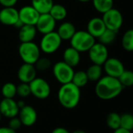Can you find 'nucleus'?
I'll use <instances>...</instances> for the list:
<instances>
[{"instance_id": "f257e3e1", "label": "nucleus", "mask_w": 133, "mask_h": 133, "mask_svg": "<svg viewBox=\"0 0 133 133\" xmlns=\"http://www.w3.org/2000/svg\"><path fill=\"white\" fill-rule=\"evenodd\" d=\"M123 88L118 78L105 76L96 82L95 93L98 98L103 101H110L118 97Z\"/></svg>"}, {"instance_id": "f03ea898", "label": "nucleus", "mask_w": 133, "mask_h": 133, "mask_svg": "<svg viewBox=\"0 0 133 133\" xmlns=\"http://www.w3.org/2000/svg\"><path fill=\"white\" fill-rule=\"evenodd\" d=\"M57 97L61 106L66 109H73L76 108L80 102V88L71 82L62 84L59 89Z\"/></svg>"}, {"instance_id": "7ed1b4c3", "label": "nucleus", "mask_w": 133, "mask_h": 133, "mask_svg": "<svg viewBox=\"0 0 133 133\" xmlns=\"http://www.w3.org/2000/svg\"><path fill=\"white\" fill-rule=\"evenodd\" d=\"M71 46L78 51L86 52L96 43V38L93 37L87 30H76L70 40Z\"/></svg>"}, {"instance_id": "20e7f679", "label": "nucleus", "mask_w": 133, "mask_h": 133, "mask_svg": "<svg viewBox=\"0 0 133 133\" xmlns=\"http://www.w3.org/2000/svg\"><path fill=\"white\" fill-rule=\"evenodd\" d=\"M19 55L24 63L34 65L40 58L41 50L39 46L34 42H24L20 43L18 48Z\"/></svg>"}, {"instance_id": "39448f33", "label": "nucleus", "mask_w": 133, "mask_h": 133, "mask_svg": "<svg viewBox=\"0 0 133 133\" xmlns=\"http://www.w3.org/2000/svg\"><path fill=\"white\" fill-rule=\"evenodd\" d=\"M62 40L56 33V31H53L45 34H43L40 44L39 48L41 51L46 55H51L55 53L60 47Z\"/></svg>"}, {"instance_id": "423d86ee", "label": "nucleus", "mask_w": 133, "mask_h": 133, "mask_svg": "<svg viewBox=\"0 0 133 133\" xmlns=\"http://www.w3.org/2000/svg\"><path fill=\"white\" fill-rule=\"evenodd\" d=\"M74 73V68L65 63L63 61L56 62L53 66V74L56 81L60 83L65 84L71 83Z\"/></svg>"}, {"instance_id": "0eeeda50", "label": "nucleus", "mask_w": 133, "mask_h": 133, "mask_svg": "<svg viewBox=\"0 0 133 133\" xmlns=\"http://www.w3.org/2000/svg\"><path fill=\"white\" fill-rule=\"evenodd\" d=\"M31 94L39 100H45L48 98L51 94V87L49 83L40 77H36L30 83Z\"/></svg>"}, {"instance_id": "6e6552de", "label": "nucleus", "mask_w": 133, "mask_h": 133, "mask_svg": "<svg viewBox=\"0 0 133 133\" xmlns=\"http://www.w3.org/2000/svg\"><path fill=\"white\" fill-rule=\"evenodd\" d=\"M107 29L118 32L123 23V16L122 12L114 8L111 9L103 14L102 17Z\"/></svg>"}, {"instance_id": "1a4fd4ad", "label": "nucleus", "mask_w": 133, "mask_h": 133, "mask_svg": "<svg viewBox=\"0 0 133 133\" xmlns=\"http://www.w3.org/2000/svg\"><path fill=\"white\" fill-rule=\"evenodd\" d=\"M89 58L92 64L103 65L108 58V50L106 45L101 43H95L89 50Z\"/></svg>"}, {"instance_id": "9d476101", "label": "nucleus", "mask_w": 133, "mask_h": 133, "mask_svg": "<svg viewBox=\"0 0 133 133\" xmlns=\"http://www.w3.org/2000/svg\"><path fill=\"white\" fill-rule=\"evenodd\" d=\"M103 65L107 76L111 77L118 78L125 71V66L123 63L116 58H108Z\"/></svg>"}, {"instance_id": "9b49d317", "label": "nucleus", "mask_w": 133, "mask_h": 133, "mask_svg": "<svg viewBox=\"0 0 133 133\" xmlns=\"http://www.w3.org/2000/svg\"><path fill=\"white\" fill-rule=\"evenodd\" d=\"M56 21L49 13L40 14L38 19L35 24L37 31L42 34H45L55 30Z\"/></svg>"}, {"instance_id": "f8f14e48", "label": "nucleus", "mask_w": 133, "mask_h": 133, "mask_svg": "<svg viewBox=\"0 0 133 133\" xmlns=\"http://www.w3.org/2000/svg\"><path fill=\"white\" fill-rule=\"evenodd\" d=\"M19 12V19L25 25L35 26L40 14L32 5H24Z\"/></svg>"}, {"instance_id": "ddd939ff", "label": "nucleus", "mask_w": 133, "mask_h": 133, "mask_svg": "<svg viewBox=\"0 0 133 133\" xmlns=\"http://www.w3.org/2000/svg\"><path fill=\"white\" fill-rule=\"evenodd\" d=\"M18 118H20L22 125L30 127L34 125L37 122L38 114L33 107L30 105H25L20 109Z\"/></svg>"}, {"instance_id": "4468645a", "label": "nucleus", "mask_w": 133, "mask_h": 133, "mask_svg": "<svg viewBox=\"0 0 133 133\" xmlns=\"http://www.w3.org/2000/svg\"><path fill=\"white\" fill-rule=\"evenodd\" d=\"M20 108L16 101L13 99L3 98L0 101V112L2 116L7 118H12L18 116Z\"/></svg>"}, {"instance_id": "2eb2a0df", "label": "nucleus", "mask_w": 133, "mask_h": 133, "mask_svg": "<svg viewBox=\"0 0 133 133\" xmlns=\"http://www.w3.org/2000/svg\"><path fill=\"white\" fill-rule=\"evenodd\" d=\"M37 70L34 65L24 63L17 71V78L21 83H30L36 78Z\"/></svg>"}, {"instance_id": "dca6fc26", "label": "nucleus", "mask_w": 133, "mask_h": 133, "mask_svg": "<svg viewBox=\"0 0 133 133\" xmlns=\"http://www.w3.org/2000/svg\"><path fill=\"white\" fill-rule=\"evenodd\" d=\"M19 19V12L14 7H3L0 10V23L5 26H14Z\"/></svg>"}, {"instance_id": "f3484780", "label": "nucleus", "mask_w": 133, "mask_h": 133, "mask_svg": "<svg viewBox=\"0 0 133 133\" xmlns=\"http://www.w3.org/2000/svg\"><path fill=\"white\" fill-rule=\"evenodd\" d=\"M103 20L100 17L92 18L87 24V31L95 38H98L106 30Z\"/></svg>"}, {"instance_id": "a211bd4d", "label": "nucleus", "mask_w": 133, "mask_h": 133, "mask_svg": "<svg viewBox=\"0 0 133 133\" xmlns=\"http://www.w3.org/2000/svg\"><path fill=\"white\" fill-rule=\"evenodd\" d=\"M63 61L72 68H74L80 63V52L71 46L68 47L64 50L63 53Z\"/></svg>"}, {"instance_id": "6ab92c4d", "label": "nucleus", "mask_w": 133, "mask_h": 133, "mask_svg": "<svg viewBox=\"0 0 133 133\" xmlns=\"http://www.w3.org/2000/svg\"><path fill=\"white\" fill-rule=\"evenodd\" d=\"M37 29L35 26L33 25H23L19 29L18 37L21 43L24 42H31L36 37Z\"/></svg>"}, {"instance_id": "aec40b11", "label": "nucleus", "mask_w": 133, "mask_h": 133, "mask_svg": "<svg viewBox=\"0 0 133 133\" xmlns=\"http://www.w3.org/2000/svg\"><path fill=\"white\" fill-rule=\"evenodd\" d=\"M76 32V28L74 25L71 22H63L62 23L58 29L56 33L60 36L62 41H70L73 35Z\"/></svg>"}, {"instance_id": "412c9836", "label": "nucleus", "mask_w": 133, "mask_h": 133, "mask_svg": "<svg viewBox=\"0 0 133 133\" xmlns=\"http://www.w3.org/2000/svg\"><path fill=\"white\" fill-rule=\"evenodd\" d=\"M53 4V0H31V5L39 14L49 13Z\"/></svg>"}, {"instance_id": "4be33fe9", "label": "nucleus", "mask_w": 133, "mask_h": 133, "mask_svg": "<svg viewBox=\"0 0 133 133\" xmlns=\"http://www.w3.org/2000/svg\"><path fill=\"white\" fill-rule=\"evenodd\" d=\"M49 13L57 22V21H62L67 17V11L63 5L53 4Z\"/></svg>"}, {"instance_id": "5701e85b", "label": "nucleus", "mask_w": 133, "mask_h": 133, "mask_svg": "<svg viewBox=\"0 0 133 133\" xmlns=\"http://www.w3.org/2000/svg\"><path fill=\"white\" fill-rule=\"evenodd\" d=\"M85 72L87 74L89 81L97 82L102 77V74H103V68H102V65L92 64V65H90L87 69V70L85 71Z\"/></svg>"}, {"instance_id": "b1692460", "label": "nucleus", "mask_w": 133, "mask_h": 133, "mask_svg": "<svg viewBox=\"0 0 133 133\" xmlns=\"http://www.w3.org/2000/svg\"><path fill=\"white\" fill-rule=\"evenodd\" d=\"M92 2L95 9L102 14L112 9L114 5V0H92Z\"/></svg>"}, {"instance_id": "393cba45", "label": "nucleus", "mask_w": 133, "mask_h": 133, "mask_svg": "<svg viewBox=\"0 0 133 133\" xmlns=\"http://www.w3.org/2000/svg\"><path fill=\"white\" fill-rule=\"evenodd\" d=\"M89 82V79L85 71H77L74 72L71 83L79 88L84 87Z\"/></svg>"}, {"instance_id": "a878e982", "label": "nucleus", "mask_w": 133, "mask_h": 133, "mask_svg": "<svg viewBox=\"0 0 133 133\" xmlns=\"http://www.w3.org/2000/svg\"><path fill=\"white\" fill-rule=\"evenodd\" d=\"M123 48L129 52L133 51V29H129L125 32L122 39Z\"/></svg>"}, {"instance_id": "bb28decb", "label": "nucleus", "mask_w": 133, "mask_h": 133, "mask_svg": "<svg viewBox=\"0 0 133 133\" xmlns=\"http://www.w3.org/2000/svg\"><path fill=\"white\" fill-rule=\"evenodd\" d=\"M106 122L107 126L114 131L121 128V115L116 112H111L107 115Z\"/></svg>"}, {"instance_id": "cd10ccee", "label": "nucleus", "mask_w": 133, "mask_h": 133, "mask_svg": "<svg viewBox=\"0 0 133 133\" xmlns=\"http://www.w3.org/2000/svg\"><path fill=\"white\" fill-rule=\"evenodd\" d=\"M116 35L117 32L110 29H106L103 33L98 37L99 42L107 46L114 41V40L116 39Z\"/></svg>"}, {"instance_id": "c85d7f7f", "label": "nucleus", "mask_w": 133, "mask_h": 133, "mask_svg": "<svg viewBox=\"0 0 133 133\" xmlns=\"http://www.w3.org/2000/svg\"><path fill=\"white\" fill-rule=\"evenodd\" d=\"M2 94L4 98L13 99L16 95V86L13 83H6L2 87Z\"/></svg>"}, {"instance_id": "c756f323", "label": "nucleus", "mask_w": 133, "mask_h": 133, "mask_svg": "<svg viewBox=\"0 0 133 133\" xmlns=\"http://www.w3.org/2000/svg\"><path fill=\"white\" fill-rule=\"evenodd\" d=\"M123 87H130L133 86V71L125 70L118 78Z\"/></svg>"}, {"instance_id": "7c9ffc66", "label": "nucleus", "mask_w": 133, "mask_h": 133, "mask_svg": "<svg viewBox=\"0 0 133 133\" xmlns=\"http://www.w3.org/2000/svg\"><path fill=\"white\" fill-rule=\"evenodd\" d=\"M35 69L37 71L39 72H44L48 70L49 69L51 68L52 66V61L46 57H42V58H39L36 62L34 64Z\"/></svg>"}, {"instance_id": "2f4dec72", "label": "nucleus", "mask_w": 133, "mask_h": 133, "mask_svg": "<svg viewBox=\"0 0 133 133\" xmlns=\"http://www.w3.org/2000/svg\"><path fill=\"white\" fill-rule=\"evenodd\" d=\"M121 128L132 131L133 130V115L130 113H125L121 115Z\"/></svg>"}, {"instance_id": "473e14b6", "label": "nucleus", "mask_w": 133, "mask_h": 133, "mask_svg": "<svg viewBox=\"0 0 133 133\" xmlns=\"http://www.w3.org/2000/svg\"><path fill=\"white\" fill-rule=\"evenodd\" d=\"M16 94L22 98L27 97L31 95V89L29 83H21L16 87Z\"/></svg>"}, {"instance_id": "72a5a7b5", "label": "nucleus", "mask_w": 133, "mask_h": 133, "mask_svg": "<svg viewBox=\"0 0 133 133\" xmlns=\"http://www.w3.org/2000/svg\"><path fill=\"white\" fill-rule=\"evenodd\" d=\"M22 126V123L20 120V118L16 116L12 118H9V127L12 129H13L14 131L18 130L19 129H20V127Z\"/></svg>"}, {"instance_id": "f704fd0d", "label": "nucleus", "mask_w": 133, "mask_h": 133, "mask_svg": "<svg viewBox=\"0 0 133 133\" xmlns=\"http://www.w3.org/2000/svg\"><path fill=\"white\" fill-rule=\"evenodd\" d=\"M18 0H0V4L3 7H13Z\"/></svg>"}, {"instance_id": "c9c22d12", "label": "nucleus", "mask_w": 133, "mask_h": 133, "mask_svg": "<svg viewBox=\"0 0 133 133\" xmlns=\"http://www.w3.org/2000/svg\"><path fill=\"white\" fill-rule=\"evenodd\" d=\"M52 133H71L67 129L63 128V127H57L56 129H54Z\"/></svg>"}, {"instance_id": "e433bc0d", "label": "nucleus", "mask_w": 133, "mask_h": 133, "mask_svg": "<svg viewBox=\"0 0 133 133\" xmlns=\"http://www.w3.org/2000/svg\"><path fill=\"white\" fill-rule=\"evenodd\" d=\"M0 133H16V131L8 127H1L0 128Z\"/></svg>"}, {"instance_id": "4c0bfd02", "label": "nucleus", "mask_w": 133, "mask_h": 133, "mask_svg": "<svg viewBox=\"0 0 133 133\" xmlns=\"http://www.w3.org/2000/svg\"><path fill=\"white\" fill-rule=\"evenodd\" d=\"M114 133H132V132L129 131V130H126V129H124L122 128H119V129L114 130Z\"/></svg>"}, {"instance_id": "58836bf2", "label": "nucleus", "mask_w": 133, "mask_h": 133, "mask_svg": "<svg viewBox=\"0 0 133 133\" xmlns=\"http://www.w3.org/2000/svg\"><path fill=\"white\" fill-rule=\"evenodd\" d=\"M16 103H17V105H18V107H19L20 109L22 108L23 107H24V106L26 105L25 103H24V101H22V100H20V101H16Z\"/></svg>"}, {"instance_id": "ea45409f", "label": "nucleus", "mask_w": 133, "mask_h": 133, "mask_svg": "<svg viewBox=\"0 0 133 133\" xmlns=\"http://www.w3.org/2000/svg\"><path fill=\"white\" fill-rule=\"evenodd\" d=\"M71 133H86L85 131H83V130H82V129H77V130H75V131H74L73 132Z\"/></svg>"}, {"instance_id": "a19ab883", "label": "nucleus", "mask_w": 133, "mask_h": 133, "mask_svg": "<svg viewBox=\"0 0 133 133\" xmlns=\"http://www.w3.org/2000/svg\"><path fill=\"white\" fill-rule=\"evenodd\" d=\"M81 2H91L92 0H78Z\"/></svg>"}, {"instance_id": "79ce46f5", "label": "nucleus", "mask_w": 133, "mask_h": 133, "mask_svg": "<svg viewBox=\"0 0 133 133\" xmlns=\"http://www.w3.org/2000/svg\"><path fill=\"white\" fill-rule=\"evenodd\" d=\"M1 119H2V115H1V112H0V122H1Z\"/></svg>"}, {"instance_id": "37998d69", "label": "nucleus", "mask_w": 133, "mask_h": 133, "mask_svg": "<svg viewBox=\"0 0 133 133\" xmlns=\"http://www.w3.org/2000/svg\"><path fill=\"white\" fill-rule=\"evenodd\" d=\"M29 133H34V132H29Z\"/></svg>"}]
</instances>
